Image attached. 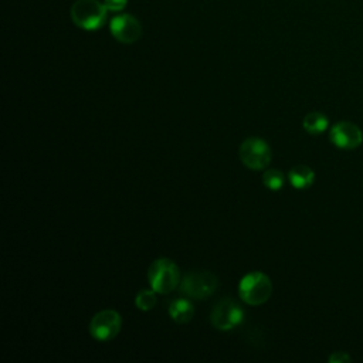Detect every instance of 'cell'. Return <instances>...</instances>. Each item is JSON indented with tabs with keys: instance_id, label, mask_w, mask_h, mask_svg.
I'll list each match as a JSON object with an SVG mask.
<instances>
[{
	"instance_id": "5",
	"label": "cell",
	"mask_w": 363,
	"mask_h": 363,
	"mask_svg": "<svg viewBox=\"0 0 363 363\" xmlns=\"http://www.w3.org/2000/svg\"><path fill=\"white\" fill-rule=\"evenodd\" d=\"M241 162L251 170L265 169L272 157L268 143L261 138H247L238 150Z\"/></svg>"
},
{
	"instance_id": "15",
	"label": "cell",
	"mask_w": 363,
	"mask_h": 363,
	"mask_svg": "<svg viewBox=\"0 0 363 363\" xmlns=\"http://www.w3.org/2000/svg\"><path fill=\"white\" fill-rule=\"evenodd\" d=\"M128 0H104L105 7L108 11H121L125 9Z\"/></svg>"
},
{
	"instance_id": "4",
	"label": "cell",
	"mask_w": 363,
	"mask_h": 363,
	"mask_svg": "<svg viewBox=\"0 0 363 363\" xmlns=\"http://www.w3.org/2000/svg\"><path fill=\"white\" fill-rule=\"evenodd\" d=\"M180 291L193 299H204L217 288V277L210 271H190L183 275Z\"/></svg>"
},
{
	"instance_id": "3",
	"label": "cell",
	"mask_w": 363,
	"mask_h": 363,
	"mask_svg": "<svg viewBox=\"0 0 363 363\" xmlns=\"http://www.w3.org/2000/svg\"><path fill=\"white\" fill-rule=\"evenodd\" d=\"M108 9L98 0H77L71 7L74 24L82 30H98L104 26Z\"/></svg>"
},
{
	"instance_id": "11",
	"label": "cell",
	"mask_w": 363,
	"mask_h": 363,
	"mask_svg": "<svg viewBox=\"0 0 363 363\" xmlns=\"http://www.w3.org/2000/svg\"><path fill=\"white\" fill-rule=\"evenodd\" d=\"M288 179L295 189H306L313 183L315 173L309 166L298 164L289 170Z\"/></svg>"
},
{
	"instance_id": "7",
	"label": "cell",
	"mask_w": 363,
	"mask_h": 363,
	"mask_svg": "<svg viewBox=\"0 0 363 363\" xmlns=\"http://www.w3.org/2000/svg\"><path fill=\"white\" fill-rule=\"evenodd\" d=\"M122 326L121 315L113 309H104L94 315L89 323V333L94 339L99 342H106L113 339Z\"/></svg>"
},
{
	"instance_id": "10",
	"label": "cell",
	"mask_w": 363,
	"mask_h": 363,
	"mask_svg": "<svg viewBox=\"0 0 363 363\" xmlns=\"http://www.w3.org/2000/svg\"><path fill=\"white\" fill-rule=\"evenodd\" d=\"M169 315L177 323H187L191 320V318L194 315V308L190 301L179 298L170 303Z\"/></svg>"
},
{
	"instance_id": "16",
	"label": "cell",
	"mask_w": 363,
	"mask_h": 363,
	"mask_svg": "<svg viewBox=\"0 0 363 363\" xmlns=\"http://www.w3.org/2000/svg\"><path fill=\"white\" fill-rule=\"evenodd\" d=\"M328 360L330 363H347V362H350V356L345 352H333Z\"/></svg>"
},
{
	"instance_id": "13",
	"label": "cell",
	"mask_w": 363,
	"mask_h": 363,
	"mask_svg": "<svg viewBox=\"0 0 363 363\" xmlns=\"http://www.w3.org/2000/svg\"><path fill=\"white\" fill-rule=\"evenodd\" d=\"M156 291L155 289H142L135 296V305L140 311H150L156 305Z\"/></svg>"
},
{
	"instance_id": "9",
	"label": "cell",
	"mask_w": 363,
	"mask_h": 363,
	"mask_svg": "<svg viewBox=\"0 0 363 363\" xmlns=\"http://www.w3.org/2000/svg\"><path fill=\"white\" fill-rule=\"evenodd\" d=\"M329 139L336 147L345 149V150H352L362 145L363 133L357 125H354L352 122L342 121L332 126Z\"/></svg>"
},
{
	"instance_id": "2",
	"label": "cell",
	"mask_w": 363,
	"mask_h": 363,
	"mask_svg": "<svg viewBox=\"0 0 363 363\" xmlns=\"http://www.w3.org/2000/svg\"><path fill=\"white\" fill-rule=\"evenodd\" d=\"M147 279L157 294H169L180 285V269L172 259L157 258L147 269Z\"/></svg>"
},
{
	"instance_id": "12",
	"label": "cell",
	"mask_w": 363,
	"mask_h": 363,
	"mask_svg": "<svg viewBox=\"0 0 363 363\" xmlns=\"http://www.w3.org/2000/svg\"><path fill=\"white\" fill-rule=\"evenodd\" d=\"M302 125H303V129L308 133L319 135L328 128L329 121L325 116V113H322V112H309V113L305 115V118L302 121Z\"/></svg>"
},
{
	"instance_id": "8",
	"label": "cell",
	"mask_w": 363,
	"mask_h": 363,
	"mask_svg": "<svg viewBox=\"0 0 363 363\" xmlns=\"http://www.w3.org/2000/svg\"><path fill=\"white\" fill-rule=\"evenodd\" d=\"M111 34L123 44H132L142 35V26L132 14H118L109 23Z\"/></svg>"
},
{
	"instance_id": "1",
	"label": "cell",
	"mask_w": 363,
	"mask_h": 363,
	"mask_svg": "<svg viewBox=\"0 0 363 363\" xmlns=\"http://www.w3.org/2000/svg\"><path fill=\"white\" fill-rule=\"evenodd\" d=\"M238 294L247 305H262L272 294V282L264 272L252 271L241 278L238 284Z\"/></svg>"
},
{
	"instance_id": "6",
	"label": "cell",
	"mask_w": 363,
	"mask_h": 363,
	"mask_svg": "<svg viewBox=\"0 0 363 363\" xmlns=\"http://www.w3.org/2000/svg\"><path fill=\"white\" fill-rule=\"evenodd\" d=\"M244 319V311L231 298L220 299L211 309V325L218 330H231Z\"/></svg>"
},
{
	"instance_id": "14",
	"label": "cell",
	"mask_w": 363,
	"mask_h": 363,
	"mask_svg": "<svg viewBox=\"0 0 363 363\" xmlns=\"http://www.w3.org/2000/svg\"><path fill=\"white\" fill-rule=\"evenodd\" d=\"M262 182L269 189V190H279L284 186L285 177L284 173L278 169H269L267 172H264L262 174Z\"/></svg>"
}]
</instances>
